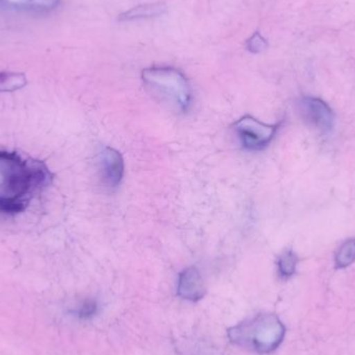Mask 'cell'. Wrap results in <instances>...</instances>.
<instances>
[{"mask_svg": "<svg viewBox=\"0 0 355 355\" xmlns=\"http://www.w3.org/2000/svg\"><path fill=\"white\" fill-rule=\"evenodd\" d=\"M51 180L49 168L40 160L0 150V214L23 212Z\"/></svg>", "mask_w": 355, "mask_h": 355, "instance_id": "1", "label": "cell"}, {"mask_svg": "<svg viewBox=\"0 0 355 355\" xmlns=\"http://www.w3.org/2000/svg\"><path fill=\"white\" fill-rule=\"evenodd\" d=\"M286 329L279 317L260 314L246 319L227 331L230 341L259 354L275 352L283 343Z\"/></svg>", "mask_w": 355, "mask_h": 355, "instance_id": "2", "label": "cell"}, {"mask_svg": "<svg viewBox=\"0 0 355 355\" xmlns=\"http://www.w3.org/2000/svg\"><path fill=\"white\" fill-rule=\"evenodd\" d=\"M146 87L180 112L189 110L192 92L185 75L173 67H151L141 73Z\"/></svg>", "mask_w": 355, "mask_h": 355, "instance_id": "3", "label": "cell"}, {"mask_svg": "<svg viewBox=\"0 0 355 355\" xmlns=\"http://www.w3.org/2000/svg\"><path fill=\"white\" fill-rule=\"evenodd\" d=\"M281 123L266 124L252 116H244L235 124L236 135L242 147L248 151H261L271 143Z\"/></svg>", "mask_w": 355, "mask_h": 355, "instance_id": "4", "label": "cell"}, {"mask_svg": "<svg viewBox=\"0 0 355 355\" xmlns=\"http://www.w3.org/2000/svg\"><path fill=\"white\" fill-rule=\"evenodd\" d=\"M298 110L302 119L311 126L322 132L331 130L335 122L331 108L318 98L304 97L298 101Z\"/></svg>", "mask_w": 355, "mask_h": 355, "instance_id": "5", "label": "cell"}, {"mask_svg": "<svg viewBox=\"0 0 355 355\" xmlns=\"http://www.w3.org/2000/svg\"><path fill=\"white\" fill-rule=\"evenodd\" d=\"M125 173L122 154L114 148L107 147L100 154V174L102 182L108 189L119 187Z\"/></svg>", "mask_w": 355, "mask_h": 355, "instance_id": "6", "label": "cell"}, {"mask_svg": "<svg viewBox=\"0 0 355 355\" xmlns=\"http://www.w3.org/2000/svg\"><path fill=\"white\" fill-rule=\"evenodd\" d=\"M177 293L182 300L196 302L206 295L204 279L196 267H188L178 277Z\"/></svg>", "mask_w": 355, "mask_h": 355, "instance_id": "7", "label": "cell"}, {"mask_svg": "<svg viewBox=\"0 0 355 355\" xmlns=\"http://www.w3.org/2000/svg\"><path fill=\"white\" fill-rule=\"evenodd\" d=\"M60 4V0H0V6L20 12H50Z\"/></svg>", "mask_w": 355, "mask_h": 355, "instance_id": "8", "label": "cell"}, {"mask_svg": "<svg viewBox=\"0 0 355 355\" xmlns=\"http://www.w3.org/2000/svg\"><path fill=\"white\" fill-rule=\"evenodd\" d=\"M166 12H168V6L162 2L141 4L121 14L119 20L121 22H131V21L156 18V17L162 16Z\"/></svg>", "mask_w": 355, "mask_h": 355, "instance_id": "9", "label": "cell"}, {"mask_svg": "<svg viewBox=\"0 0 355 355\" xmlns=\"http://www.w3.org/2000/svg\"><path fill=\"white\" fill-rule=\"evenodd\" d=\"M26 77L23 73L2 71L0 72V93L18 91L26 85Z\"/></svg>", "mask_w": 355, "mask_h": 355, "instance_id": "10", "label": "cell"}, {"mask_svg": "<svg viewBox=\"0 0 355 355\" xmlns=\"http://www.w3.org/2000/svg\"><path fill=\"white\" fill-rule=\"evenodd\" d=\"M298 258L293 250H286L277 259V272L282 279H289L297 268Z\"/></svg>", "mask_w": 355, "mask_h": 355, "instance_id": "11", "label": "cell"}, {"mask_svg": "<svg viewBox=\"0 0 355 355\" xmlns=\"http://www.w3.org/2000/svg\"><path fill=\"white\" fill-rule=\"evenodd\" d=\"M355 260V238L347 240L342 244L336 254V268L343 269L350 266Z\"/></svg>", "mask_w": 355, "mask_h": 355, "instance_id": "12", "label": "cell"}, {"mask_svg": "<svg viewBox=\"0 0 355 355\" xmlns=\"http://www.w3.org/2000/svg\"><path fill=\"white\" fill-rule=\"evenodd\" d=\"M98 304L95 300H85L83 304H79L78 308L75 309V316L81 320H89L97 314Z\"/></svg>", "mask_w": 355, "mask_h": 355, "instance_id": "13", "label": "cell"}, {"mask_svg": "<svg viewBox=\"0 0 355 355\" xmlns=\"http://www.w3.org/2000/svg\"><path fill=\"white\" fill-rule=\"evenodd\" d=\"M246 48L252 53H260L267 48L266 40L260 33H256L246 41Z\"/></svg>", "mask_w": 355, "mask_h": 355, "instance_id": "14", "label": "cell"}]
</instances>
